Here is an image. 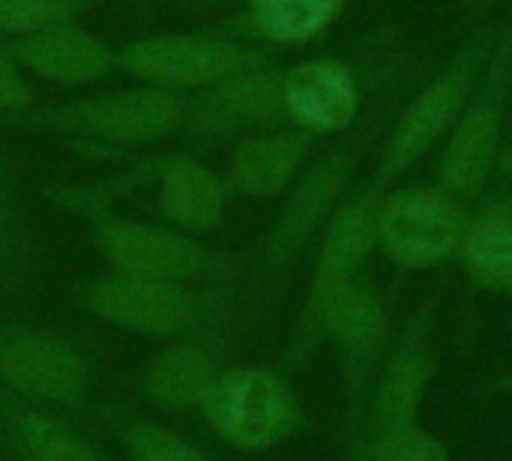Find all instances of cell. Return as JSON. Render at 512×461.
Listing matches in <instances>:
<instances>
[{"instance_id":"1","label":"cell","mask_w":512,"mask_h":461,"mask_svg":"<svg viewBox=\"0 0 512 461\" xmlns=\"http://www.w3.org/2000/svg\"><path fill=\"white\" fill-rule=\"evenodd\" d=\"M465 228L468 216L450 192L402 189L378 198L375 207V246L411 270L456 258Z\"/></svg>"},{"instance_id":"2","label":"cell","mask_w":512,"mask_h":461,"mask_svg":"<svg viewBox=\"0 0 512 461\" xmlns=\"http://www.w3.org/2000/svg\"><path fill=\"white\" fill-rule=\"evenodd\" d=\"M213 429L243 450H261L288 435L297 420L288 387L264 369H234L216 378L204 396Z\"/></svg>"},{"instance_id":"3","label":"cell","mask_w":512,"mask_h":461,"mask_svg":"<svg viewBox=\"0 0 512 461\" xmlns=\"http://www.w3.org/2000/svg\"><path fill=\"white\" fill-rule=\"evenodd\" d=\"M483 60H486V42H474L471 48L462 51V57L450 69H444L408 105V111L402 114V120L384 150L375 192L387 183H396L423 153H429V147L435 141H441L450 132V126L456 123V117L465 108V99L471 93L474 75Z\"/></svg>"},{"instance_id":"4","label":"cell","mask_w":512,"mask_h":461,"mask_svg":"<svg viewBox=\"0 0 512 461\" xmlns=\"http://www.w3.org/2000/svg\"><path fill=\"white\" fill-rule=\"evenodd\" d=\"M512 69V39L501 48L489 84L477 93V99L456 117L444 156H441V186L450 195H474L492 174L501 126H504V99Z\"/></svg>"},{"instance_id":"5","label":"cell","mask_w":512,"mask_h":461,"mask_svg":"<svg viewBox=\"0 0 512 461\" xmlns=\"http://www.w3.org/2000/svg\"><path fill=\"white\" fill-rule=\"evenodd\" d=\"M120 66L156 87H210L246 66V51L204 36H144L120 51Z\"/></svg>"},{"instance_id":"6","label":"cell","mask_w":512,"mask_h":461,"mask_svg":"<svg viewBox=\"0 0 512 461\" xmlns=\"http://www.w3.org/2000/svg\"><path fill=\"white\" fill-rule=\"evenodd\" d=\"M435 366L432 321L429 315H417L384 357L369 408V438L420 423V408L435 378Z\"/></svg>"},{"instance_id":"7","label":"cell","mask_w":512,"mask_h":461,"mask_svg":"<svg viewBox=\"0 0 512 461\" xmlns=\"http://www.w3.org/2000/svg\"><path fill=\"white\" fill-rule=\"evenodd\" d=\"M306 318L336 342L339 354L348 363V378L354 384V393H363L366 378L372 375L387 339V312L381 300L366 285L351 279L327 291L306 312Z\"/></svg>"},{"instance_id":"8","label":"cell","mask_w":512,"mask_h":461,"mask_svg":"<svg viewBox=\"0 0 512 461\" xmlns=\"http://www.w3.org/2000/svg\"><path fill=\"white\" fill-rule=\"evenodd\" d=\"M69 111V123L111 141H156L168 135L186 114V99L168 87H141L129 93H111L78 102Z\"/></svg>"},{"instance_id":"9","label":"cell","mask_w":512,"mask_h":461,"mask_svg":"<svg viewBox=\"0 0 512 461\" xmlns=\"http://www.w3.org/2000/svg\"><path fill=\"white\" fill-rule=\"evenodd\" d=\"M360 87L336 60H306L282 78V111L306 135L342 132L354 123Z\"/></svg>"},{"instance_id":"10","label":"cell","mask_w":512,"mask_h":461,"mask_svg":"<svg viewBox=\"0 0 512 461\" xmlns=\"http://www.w3.org/2000/svg\"><path fill=\"white\" fill-rule=\"evenodd\" d=\"M360 159V147H342L321 159L291 192L288 207L282 210L273 240H270V261L288 264L306 240L321 228V222L333 213L345 183L351 180V171Z\"/></svg>"},{"instance_id":"11","label":"cell","mask_w":512,"mask_h":461,"mask_svg":"<svg viewBox=\"0 0 512 461\" xmlns=\"http://www.w3.org/2000/svg\"><path fill=\"white\" fill-rule=\"evenodd\" d=\"M102 246L123 276L141 279H189L207 267V252L186 237L141 222H111L102 231Z\"/></svg>"},{"instance_id":"12","label":"cell","mask_w":512,"mask_h":461,"mask_svg":"<svg viewBox=\"0 0 512 461\" xmlns=\"http://www.w3.org/2000/svg\"><path fill=\"white\" fill-rule=\"evenodd\" d=\"M282 108V81L264 72H234L189 105V120L204 135H231L270 120Z\"/></svg>"},{"instance_id":"13","label":"cell","mask_w":512,"mask_h":461,"mask_svg":"<svg viewBox=\"0 0 512 461\" xmlns=\"http://www.w3.org/2000/svg\"><path fill=\"white\" fill-rule=\"evenodd\" d=\"M93 306L108 321L147 336L174 333L189 318V297L177 288V282L165 279H108L93 291Z\"/></svg>"},{"instance_id":"14","label":"cell","mask_w":512,"mask_h":461,"mask_svg":"<svg viewBox=\"0 0 512 461\" xmlns=\"http://www.w3.org/2000/svg\"><path fill=\"white\" fill-rule=\"evenodd\" d=\"M375 207H378V192H363L330 216L324 240H321V252H318L309 309L327 291L351 282L357 270L363 267L366 255L375 246Z\"/></svg>"},{"instance_id":"15","label":"cell","mask_w":512,"mask_h":461,"mask_svg":"<svg viewBox=\"0 0 512 461\" xmlns=\"http://www.w3.org/2000/svg\"><path fill=\"white\" fill-rule=\"evenodd\" d=\"M18 57L24 69L36 72L39 78L60 81V84L96 81L111 69V60H114L111 51L96 36L66 21L30 33L21 42Z\"/></svg>"},{"instance_id":"16","label":"cell","mask_w":512,"mask_h":461,"mask_svg":"<svg viewBox=\"0 0 512 461\" xmlns=\"http://www.w3.org/2000/svg\"><path fill=\"white\" fill-rule=\"evenodd\" d=\"M0 372L18 390L48 396L57 402H72L81 396L84 372L78 357L39 336H12L0 345Z\"/></svg>"},{"instance_id":"17","label":"cell","mask_w":512,"mask_h":461,"mask_svg":"<svg viewBox=\"0 0 512 461\" xmlns=\"http://www.w3.org/2000/svg\"><path fill=\"white\" fill-rule=\"evenodd\" d=\"M309 147L306 132H273V135H255L246 138L234 156H231V180L240 192L267 198L282 192Z\"/></svg>"},{"instance_id":"18","label":"cell","mask_w":512,"mask_h":461,"mask_svg":"<svg viewBox=\"0 0 512 461\" xmlns=\"http://www.w3.org/2000/svg\"><path fill=\"white\" fill-rule=\"evenodd\" d=\"M459 258L477 288L512 294V207H495L471 219Z\"/></svg>"},{"instance_id":"19","label":"cell","mask_w":512,"mask_h":461,"mask_svg":"<svg viewBox=\"0 0 512 461\" xmlns=\"http://www.w3.org/2000/svg\"><path fill=\"white\" fill-rule=\"evenodd\" d=\"M159 207L180 228L207 231L222 216V186L204 165L174 159L159 186Z\"/></svg>"},{"instance_id":"20","label":"cell","mask_w":512,"mask_h":461,"mask_svg":"<svg viewBox=\"0 0 512 461\" xmlns=\"http://www.w3.org/2000/svg\"><path fill=\"white\" fill-rule=\"evenodd\" d=\"M342 3L345 0H249V15L258 33L273 42H306L339 15Z\"/></svg>"},{"instance_id":"21","label":"cell","mask_w":512,"mask_h":461,"mask_svg":"<svg viewBox=\"0 0 512 461\" xmlns=\"http://www.w3.org/2000/svg\"><path fill=\"white\" fill-rule=\"evenodd\" d=\"M213 381L216 378L207 354L195 348H174L153 366L150 393L162 405H192V402H204Z\"/></svg>"},{"instance_id":"22","label":"cell","mask_w":512,"mask_h":461,"mask_svg":"<svg viewBox=\"0 0 512 461\" xmlns=\"http://www.w3.org/2000/svg\"><path fill=\"white\" fill-rule=\"evenodd\" d=\"M363 461H450V450L441 438L426 432L420 423L393 432L372 435L363 447Z\"/></svg>"},{"instance_id":"23","label":"cell","mask_w":512,"mask_h":461,"mask_svg":"<svg viewBox=\"0 0 512 461\" xmlns=\"http://www.w3.org/2000/svg\"><path fill=\"white\" fill-rule=\"evenodd\" d=\"M72 15L69 0H0V33L30 36Z\"/></svg>"},{"instance_id":"24","label":"cell","mask_w":512,"mask_h":461,"mask_svg":"<svg viewBox=\"0 0 512 461\" xmlns=\"http://www.w3.org/2000/svg\"><path fill=\"white\" fill-rule=\"evenodd\" d=\"M21 435L39 461H99L75 435L42 417H27L21 423Z\"/></svg>"},{"instance_id":"25","label":"cell","mask_w":512,"mask_h":461,"mask_svg":"<svg viewBox=\"0 0 512 461\" xmlns=\"http://www.w3.org/2000/svg\"><path fill=\"white\" fill-rule=\"evenodd\" d=\"M129 444L141 461H207L201 453H195L192 447H186L162 429H135Z\"/></svg>"},{"instance_id":"26","label":"cell","mask_w":512,"mask_h":461,"mask_svg":"<svg viewBox=\"0 0 512 461\" xmlns=\"http://www.w3.org/2000/svg\"><path fill=\"white\" fill-rule=\"evenodd\" d=\"M30 99V90L18 72V66L0 54V111H18Z\"/></svg>"},{"instance_id":"27","label":"cell","mask_w":512,"mask_h":461,"mask_svg":"<svg viewBox=\"0 0 512 461\" xmlns=\"http://www.w3.org/2000/svg\"><path fill=\"white\" fill-rule=\"evenodd\" d=\"M501 390H512V369L504 375V384H501Z\"/></svg>"}]
</instances>
